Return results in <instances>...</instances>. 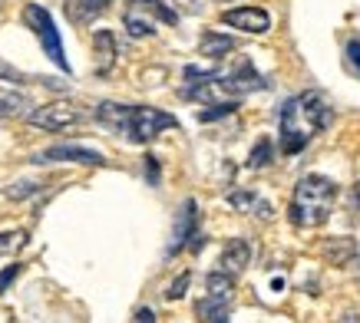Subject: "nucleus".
I'll use <instances>...</instances> for the list:
<instances>
[{
  "label": "nucleus",
  "instance_id": "obj_1",
  "mask_svg": "<svg viewBox=\"0 0 360 323\" xmlns=\"http://www.w3.org/2000/svg\"><path fill=\"white\" fill-rule=\"evenodd\" d=\"M334 122V106H330L324 93H301L291 96L278 112V139H281L284 155H297L317 132H324Z\"/></svg>",
  "mask_w": 360,
  "mask_h": 323
},
{
  "label": "nucleus",
  "instance_id": "obj_2",
  "mask_svg": "<svg viewBox=\"0 0 360 323\" xmlns=\"http://www.w3.org/2000/svg\"><path fill=\"white\" fill-rule=\"evenodd\" d=\"M334 198H338V185L328 175H304L297 182L295 195H291V225L295 228H321L330 218V208H334Z\"/></svg>",
  "mask_w": 360,
  "mask_h": 323
},
{
  "label": "nucleus",
  "instance_id": "obj_3",
  "mask_svg": "<svg viewBox=\"0 0 360 323\" xmlns=\"http://www.w3.org/2000/svg\"><path fill=\"white\" fill-rule=\"evenodd\" d=\"M23 23H27V27L33 30V37L40 40L44 53L50 56L63 73H70V60H66V53H63V40H60V30H56L50 11L40 7V4H27V7H23Z\"/></svg>",
  "mask_w": 360,
  "mask_h": 323
},
{
  "label": "nucleus",
  "instance_id": "obj_4",
  "mask_svg": "<svg viewBox=\"0 0 360 323\" xmlns=\"http://www.w3.org/2000/svg\"><path fill=\"white\" fill-rule=\"evenodd\" d=\"M175 126H179V122H175V116L162 112V109L129 106V119H126V132H122V136H126L129 142L146 145V142H153L162 129H175Z\"/></svg>",
  "mask_w": 360,
  "mask_h": 323
},
{
  "label": "nucleus",
  "instance_id": "obj_5",
  "mask_svg": "<svg viewBox=\"0 0 360 323\" xmlns=\"http://www.w3.org/2000/svg\"><path fill=\"white\" fill-rule=\"evenodd\" d=\"M27 122L46 132H63L83 122V109L73 106V103H46V106L27 112Z\"/></svg>",
  "mask_w": 360,
  "mask_h": 323
},
{
  "label": "nucleus",
  "instance_id": "obj_6",
  "mask_svg": "<svg viewBox=\"0 0 360 323\" xmlns=\"http://www.w3.org/2000/svg\"><path fill=\"white\" fill-rule=\"evenodd\" d=\"M219 79H221V86H225V93H229L231 99L245 96V93H262V89H268V79H264L248 60H241L231 73H219Z\"/></svg>",
  "mask_w": 360,
  "mask_h": 323
},
{
  "label": "nucleus",
  "instance_id": "obj_7",
  "mask_svg": "<svg viewBox=\"0 0 360 323\" xmlns=\"http://www.w3.org/2000/svg\"><path fill=\"white\" fill-rule=\"evenodd\" d=\"M37 165H53V162H77V165H106V159L96 149H83V145H50V149L33 155Z\"/></svg>",
  "mask_w": 360,
  "mask_h": 323
},
{
  "label": "nucleus",
  "instance_id": "obj_8",
  "mask_svg": "<svg viewBox=\"0 0 360 323\" xmlns=\"http://www.w3.org/2000/svg\"><path fill=\"white\" fill-rule=\"evenodd\" d=\"M221 23H229L231 30H241V33H268L271 30V17H268V11H262V7H231V11L221 13Z\"/></svg>",
  "mask_w": 360,
  "mask_h": 323
},
{
  "label": "nucleus",
  "instance_id": "obj_9",
  "mask_svg": "<svg viewBox=\"0 0 360 323\" xmlns=\"http://www.w3.org/2000/svg\"><path fill=\"white\" fill-rule=\"evenodd\" d=\"M198 228V205H195V198H186L182 202V208H179V215H175V228H172V241H169V258L172 254H179V251L186 248L188 241L198 235L195 231Z\"/></svg>",
  "mask_w": 360,
  "mask_h": 323
},
{
  "label": "nucleus",
  "instance_id": "obj_10",
  "mask_svg": "<svg viewBox=\"0 0 360 323\" xmlns=\"http://www.w3.org/2000/svg\"><path fill=\"white\" fill-rule=\"evenodd\" d=\"M248 264H251V241L231 237L229 244L221 248V270H225L229 277H235V274H241Z\"/></svg>",
  "mask_w": 360,
  "mask_h": 323
},
{
  "label": "nucleus",
  "instance_id": "obj_11",
  "mask_svg": "<svg viewBox=\"0 0 360 323\" xmlns=\"http://www.w3.org/2000/svg\"><path fill=\"white\" fill-rule=\"evenodd\" d=\"M229 205L235 208V211H245V215H251V211H255L262 221H271V215H274L271 205H268L264 198H258L255 192H248V188H235V192L229 195Z\"/></svg>",
  "mask_w": 360,
  "mask_h": 323
},
{
  "label": "nucleus",
  "instance_id": "obj_12",
  "mask_svg": "<svg viewBox=\"0 0 360 323\" xmlns=\"http://www.w3.org/2000/svg\"><path fill=\"white\" fill-rule=\"evenodd\" d=\"M93 56H96V73H110L116 63V37L112 30L93 33Z\"/></svg>",
  "mask_w": 360,
  "mask_h": 323
},
{
  "label": "nucleus",
  "instance_id": "obj_13",
  "mask_svg": "<svg viewBox=\"0 0 360 323\" xmlns=\"http://www.w3.org/2000/svg\"><path fill=\"white\" fill-rule=\"evenodd\" d=\"M129 11L142 13V17H149V20H162V23H169V27L179 23V13H175L165 0H132Z\"/></svg>",
  "mask_w": 360,
  "mask_h": 323
},
{
  "label": "nucleus",
  "instance_id": "obj_14",
  "mask_svg": "<svg viewBox=\"0 0 360 323\" xmlns=\"http://www.w3.org/2000/svg\"><path fill=\"white\" fill-rule=\"evenodd\" d=\"M231 50H235V40L225 37V33L208 30V33H202V40H198V53L208 56V60H225V53H231Z\"/></svg>",
  "mask_w": 360,
  "mask_h": 323
},
{
  "label": "nucleus",
  "instance_id": "obj_15",
  "mask_svg": "<svg viewBox=\"0 0 360 323\" xmlns=\"http://www.w3.org/2000/svg\"><path fill=\"white\" fill-rule=\"evenodd\" d=\"M126 119H129V106H122V103H99L96 106V122H103L110 132H126Z\"/></svg>",
  "mask_w": 360,
  "mask_h": 323
},
{
  "label": "nucleus",
  "instance_id": "obj_16",
  "mask_svg": "<svg viewBox=\"0 0 360 323\" xmlns=\"http://www.w3.org/2000/svg\"><path fill=\"white\" fill-rule=\"evenodd\" d=\"M112 0H66V13H70V20L73 23H89L93 17L110 7Z\"/></svg>",
  "mask_w": 360,
  "mask_h": 323
},
{
  "label": "nucleus",
  "instance_id": "obj_17",
  "mask_svg": "<svg viewBox=\"0 0 360 323\" xmlns=\"http://www.w3.org/2000/svg\"><path fill=\"white\" fill-rule=\"evenodd\" d=\"M229 303L225 297H202V301L195 303V313L198 320L205 323H229Z\"/></svg>",
  "mask_w": 360,
  "mask_h": 323
},
{
  "label": "nucleus",
  "instance_id": "obj_18",
  "mask_svg": "<svg viewBox=\"0 0 360 323\" xmlns=\"http://www.w3.org/2000/svg\"><path fill=\"white\" fill-rule=\"evenodd\" d=\"M30 109V99L23 93H13V89H0V119H17L27 116Z\"/></svg>",
  "mask_w": 360,
  "mask_h": 323
},
{
  "label": "nucleus",
  "instance_id": "obj_19",
  "mask_svg": "<svg viewBox=\"0 0 360 323\" xmlns=\"http://www.w3.org/2000/svg\"><path fill=\"white\" fill-rule=\"evenodd\" d=\"M205 287H208V297H225V301H231L235 280H231L225 270H212V274L205 277Z\"/></svg>",
  "mask_w": 360,
  "mask_h": 323
},
{
  "label": "nucleus",
  "instance_id": "obj_20",
  "mask_svg": "<svg viewBox=\"0 0 360 323\" xmlns=\"http://www.w3.org/2000/svg\"><path fill=\"white\" fill-rule=\"evenodd\" d=\"M354 251H357V244L350 241V237H334L328 244V258L330 264H338V268H344V264H350V258H354Z\"/></svg>",
  "mask_w": 360,
  "mask_h": 323
},
{
  "label": "nucleus",
  "instance_id": "obj_21",
  "mask_svg": "<svg viewBox=\"0 0 360 323\" xmlns=\"http://www.w3.org/2000/svg\"><path fill=\"white\" fill-rule=\"evenodd\" d=\"M122 23H126V30H129V37H153L155 33V23L149 20V17H142V13L136 11H126V17H122Z\"/></svg>",
  "mask_w": 360,
  "mask_h": 323
},
{
  "label": "nucleus",
  "instance_id": "obj_22",
  "mask_svg": "<svg viewBox=\"0 0 360 323\" xmlns=\"http://www.w3.org/2000/svg\"><path fill=\"white\" fill-rule=\"evenodd\" d=\"M271 159H274V142L264 136V139H258V145L251 149L248 169H264V165H271Z\"/></svg>",
  "mask_w": 360,
  "mask_h": 323
},
{
  "label": "nucleus",
  "instance_id": "obj_23",
  "mask_svg": "<svg viewBox=\"0 0 360 323\" xmlns=\"http://www.w3.org/2000/svg\"><path fill=\"white\" fill-rule=\"evenodd\" d=\"M44 188V182H37V178H20V182H13L7 188V198L11 202H23V198H33V195Z\"/></svg>",
  "mask_w": 360,
  "mask_h": 323
},
{
  "label": "nucleus",
  "instance_id": "obj_24",
  "mask_svg": "<svg viewBox=\"0 0 360 323\" xmlns=\"http://www.w3.org/2000/svg\"><path fill=\"white\" fill-rule=\"evenodd\" d=\"M23 244H27V231H23V228H17V231H0V258L20 251Z\"/></svg>",
  "mask_w": 360,
  "mask_h": 323
},
{
  "label": "nucleus",
  "instance_id": "obj_25",
  "mask_svg": "<svg viewBox=\"0 0 360 323\" xmlns=\"http://www.w3.org/2000/svg\"><path fill=\"white\" fill-rule=\"evenodd\" d=\"M188 284H192V274H179V277L172 280V284H169V291H165V297H169V301H182V297H186V291H188Z\"/></svg>",
  "mask_w": 360,
  "mask_h": 323
},
{
  "label": "nucleus",
  "instance_id": "obj_26",
  "mask_svg": "<svg viewBox=\"0 0 360 323\" xmlns=\"http://www.w3.org/2000/svg\"><path fill=\"white\" fill-rule=\"evenodd\" d=\"M238 109V103H215V106H208L205 112H198L202 122H212V119H221V116H231Z\"/></svg>",
  "mask_w": 360,
  "mask_h": 323
},
{
  "label": "nucleus",
  "instance_id": "obj_27",
  "mask_svg": "<svg viewBox=\"0 0 360 323\" xmlns=\"http://www.w3.org/2000/svg\"><path fill=\"white\" fill-rule=\"evenodd\" d=\"M20 270H23V264H11V268H4V270H0V297L7 294V287H11L13 280L20 277Z\"/></svg>",
  "mask_w": 360,
  "mask_h": 323
},
{
  "label": "nucleus",
  "instance_id": "obj_28",
  "mask_svg": "<svg viewBox=\"0 0 360 323\" xmlns=\"http://www.w3.org/2000/svg\"><path fill=\"white\" fill-rule=\"evenodd\" d=\"M344 53H347V66L360 76V40H347V50H344Z\"/></svg>",
  "mask_w": 360,
  "mask_h": 323
},
{
  "label": "nucleus",
  "instance_id": "obj_29",
  "mask_svg": "<svg viewBox=\"0 0 360 323\" xmlns=\"http://www.w3.org/2000/svg\"><path fill=\"white\" fill-rule=\"evenodd\" d=\"M0 79H7V83H27V76L20 70H13L11 63H4V60H0Z\"/></svg>",
  "mask_w": 360,
  "mask_h": 323
},
{
  "label": "nucleus",
  "instance_id": "obj_30",
  "mask_svg": "<svg viewBox=\"0 0 360 323\" xmlns=\"http://www.w3.org/2000/svg\"><path fill=\"white\" fill-rule=\"evenodd\" d=\"M146 178L159 185V159H153V155H146Z\"/></svg>",
  "mask_w": 360,
  "mask_h": 323
},
{
  "label": "nucleus",
  "instance_id": "obj_31",
  "mask_svg": "<svg viewBox=\"0 0 360 323\" xmlns=\"http://www.w3.org/2000/svg\"><path fill=\"white\" fill-rule=\"evenodd\" d=\"M350 218H360V185H354L350 192Z\"/></svg>",
  "mask_w": 360,
  "mask_h": 323
},
{
  "label": "nucleus",
  "instance_id": "obj_32",
  "mask_svg": "<svg viewBox=\"0 0 360 323\" xmlns=\"http://www.w3.org/2000/svg\"><path fill=\"white\" fill-rule=\"evenodd\" d=\"M132 323H155V313L149 310V307H139L136 317H132Z\"/></svg>",
  "mask_w": 360,
  "mask_h": 323
}]
</instances>
